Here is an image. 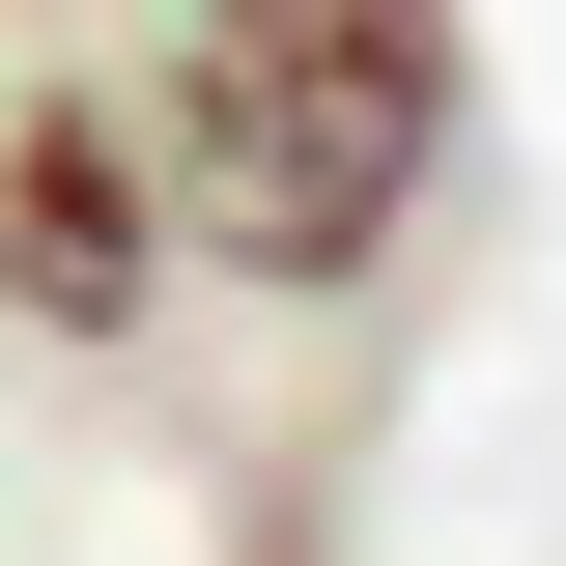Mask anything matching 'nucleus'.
I'll use <instances>...</instances> for the list:
<instances>
[{
	"mask_svg": "<svg viewBox=\"0 0 566 566\" xmlns=\"http://www.w3.org/2000/svg\"><path fill=\"white\" fill-rule=\"evenodd\" d=\"M424 170H453V0H170V227L227 283L340 312L424 227Z\"/></svg>",
	"mask_w": 566,
	"mask_h": 566,
	"instance_id": "obj_1",
	"label": "nucleus"
},
{
	"mask_svg": "<svg viewBox=\"0 0 566 566\" xmlns=\"http://www.w3.org/2000/svg\"><path fill=\"white\" fill-rule=\"evenodd\" d=\"M142 255H170V142H114V85H29V114H0V312L114 340Z\"/></svg>",
	"mask_w": 566,
	"mask_h": 566,
	"instance_id": "obj_2",
	"label": "nucleus"
}]
</instances>
